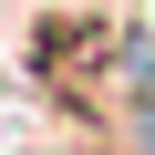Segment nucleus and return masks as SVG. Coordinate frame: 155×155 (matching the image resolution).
I'll use <instances>...</instances> for the list:
<instances>
[{
    "instance_id": "f257e3e1",
    "label": "nucleus",
    "mask_w": 155,
    "mask_h": 155,
    "mask_svg": "<svg viewBox=\"0 0 155 155\" xmlns=\"http://www.w3.org/2000/svg\"><path fill=\"white\" fill-rule=\"evenodd\" d=\"M134 31H145V21H124V11H41L31 41H21V72H31V93H41L62 124L114 134L124 72H134Z\"/></svg>"
}]
</instances>
